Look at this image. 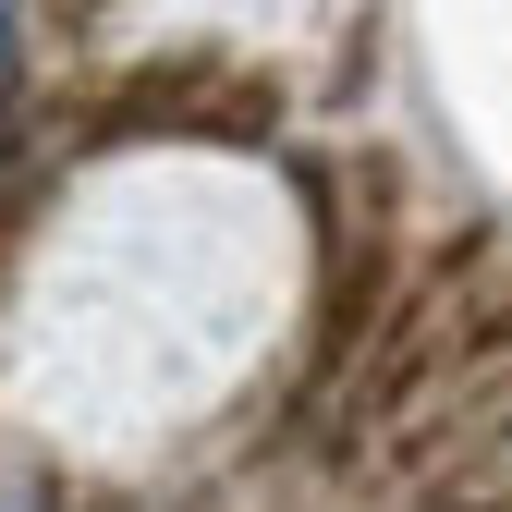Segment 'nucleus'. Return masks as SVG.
<instances>
[]
</instances>
